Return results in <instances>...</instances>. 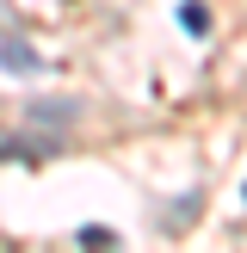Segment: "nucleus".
<instances>
[{"instance_id":"f257e3e1","label":"nucleus","mask_w":247,"mask_h":253,"mask_svg":"<svg viewBox=\"0 0 247 253\" xmlns=\"http://www.w3.org/2000/svg\"><path fill=\"white\" fill-rule=\"evenodd\" d=\"M0 68H12V74H37L43 62L31 56V43H19V37H6V43H0Z\"/></svg>"},{"instance_id":"f03ea898","label":"nucleus","mask_w":247,"mask_h":253,"mask_svg":"<svg viewBox=\"0 0 247 253\" xmlns=\"http://www.w3.org/2000/svg\"><path fill=\"white\" fill-rule=\"evenodd\" d=\"M179 19H185V31H210V12L198 6V0H185V6H179Z\"/></svg>"}]
</instances>
